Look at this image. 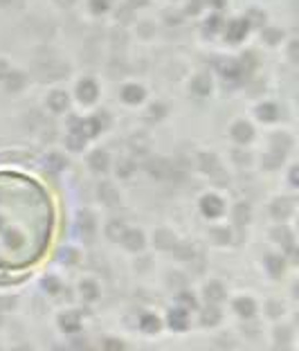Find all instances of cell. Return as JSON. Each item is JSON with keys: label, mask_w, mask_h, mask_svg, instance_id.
<instances>
[{"label": "cell", "mask_w": 299, "mask_h": 351, "mask_svg": "<svg viewBox=\"0 0 299 351\" xmlns=\"http://www.w3.org/2000/svg\"><path fill=\"white\" fill-rule=\"evenodd\" d=\"M104 349L106 351H124V344L120 340H106L104 342Z\"/></svg>", "instance_id": "cell-7"}, {"label": "cell", "mask_w": 299, "mask_h": 351, "mask_svg": "<svg viewBox=\"0 0 299 351\" xmlns=\"http://www.w3.org/2000/svg\"><path fill=\"white\" fill-rule=\"evenodd\" d=\"M81 293H88V299H97L99 291H97V284L93 279H83L81 281Z\"/></svg>", "instance_id": "cell-6"}, {"label": "cell", "mask_w": 299, "mask_h": 351, "mask_svg": "<svg viewBox=\"0 0 299 351\" xmlns=\"http://www.w3.org/2000/svg\"><path fill=\"white\" fill-rule=\"evenodd\" d=\"M200 209H202V214H205L207 218H218V216H223L225 214V205H223V201L218 196H205L202 198V203H200Z\"/></svg>", "instance_id": "cell-2"}, {"label": "cell", "mask_w": 299, "mask_h": 351, "mask_svg": "<svg viewBox=\"0 0 299 351\" xmlns=\"http://www.w3.org/2000/svg\"><path fill=\"white\" fill-rule=\"evenodd\" d=\"M153 241L157 248H162V250H171L173 246H176V236H173V232L169 230H157L153 234Z\"/></svg>", "instance_id": "cell-3"}, {"label": "cell", "mask_w": 299, "mask_h": 351, "mask_svg": "<svg viewBox=\"0 0 299 351\" xmlns=\"http://www.w3.org/2000/svg\"><path fill=\"white\" fill-rule=\"evenodd\" d=\"M120 243L124 248H126L128 252H142L144 250V234H142V230H137V228H126L124 230V234L120 236Z\"/></svg>", "instance_id": "cell-1"}, {"label": "cell", "mask_w": 299, "mask_h": 351, "mask_svg": "<svg viewBox=\"0 0 299 351\" xmlns=\"http://www.w3.org/2000/svg\"><path fill=\"white\" fill-rule=\"evenodd\" d=\"M124 223L120 218H110L108 221V225H106V236H108V239H112V241H120V236L124 234Z\"/></svg>", "instance_id": "cell-5"}, {"label": "cell", "mask_w": 299, "mask_h": 351, "mask_svg": "<svg viewBox=\"0 0 299 351\" xmlns=\"http://www.w3.org/2000/svg\"><path fill=\"white\" fill-rule=\"evenodd\" d=\"M234 309H236V313H239V315H243V318H250V315H255L257 304L252 302L250 297H239L234 302Z\"/></svg>", "instance_id": "cell-4"}]
</instances>
